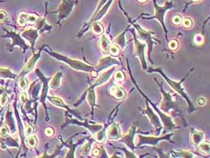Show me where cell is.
Here are the masks:
<instances>
[{"mask_svg":"<svg viewBox=\"0 0 210 158\" xmlns=\"http://www.w3.org/2000/svg\"><path fill=\"white\" fill-rule=\"evenodd\" d=\"M22 35H23V36L27 38V39H28V40L32 43V45L35 43V40H36V38L38 37L37 31L34 30V29H29V30L25 31V32H23Z\"/></svg>","mask_w":210,"mask_h":158,"instance_id":"cell-22","label":"cell"},{"mask_svg":"<svg viewBox=\"0 0 210 158\" xmlns=\"http://www.w3.org/2000/svg\"><path fill=\"white\" fill-rule=\"evenodd\" d=\"M110 94L114 96V98H116L117 100H123L127 96L125 89L121 88V87L117 86V85L112 86L110 89Z\"/></svg>","mask_w":210,"mask_h":158,"instance_id":"cell-17","label":"cell"},{"mask_svg":"<svg viewBox=\"0 0 210 158\" xmlns=\"http://www.w3.org/2000/svg\"><path fill=\"white\" fill-rule=\"evenodd\" d=\"M50 54L52 56H54V58H58L59 61H61V62H64L66 64H68L71 68L74 69L75 70L91 73V76L94 77L97 76V73L95 71V66H94L88 65V64L82 62V61L78 60V59H74V58H69V57L64 56V55H60V54H58V53L50 52Z\"/></svg>","mask_w":210,"mask_h":158,"instance_id":"cell-2","label":"cell"},{"mask_svg":"<svg viewBox=\"0 0 210 158\" xmlns=\"http://www.w3.org/2000/svg\"><path fill=\"white\" fill-rule=\"evenodd\" d=\"M106 137L109 140H119L121 136V129L118 123L113 122L106 131Z\"/></svg>","mask_w":210,"mask_h":158,"instance_id":"cell-14","label":"cell"},{"mask_svg":"<svg viewBox=\"0 0 210 158\" xmlns=\"http://www.w3.org/2000/svg\"><path fill=\"white\" fill-rule=\"evenodd\" d=\"M158 82V81H157ZM158 85L160 86L162 94H163V99H162V101L161 103V106H160V109L163 112L168 113L170 110L172 109H176V104L174 101H173L172 98L171 94L168 93V92H165V90L162 88L161 85H160L158 83Z\"/></svg>","mask_w":210,"mask_h":158,"instance_id":"cell-9","label":"cell"},{"mask_svg":"<svg viewBox=\"0 0 210 158\" xmlns=\"http://www.w3.org/2000/svg\"><path fill=\"white\" fill-rule=\"evenodd\" d=\"M139 2H141V3H144V2H146L147 1V0H138Z\"/></svg>","mask_w":210,"mask_h":158,"instance_id":"cell-50","label":"cell"},{"mask_svg":"<svg viewBox=\"0 0 210 158\" xmlns=\"http://www.w3.org/2000/svg\"><path fill=\"white\" fill-rule=\"evenodd\" d=\"M174 154L177 155L176 156H182V157H194L193 153L189 152H185V151H179V152H173Z\"/></svg>","mask_w":210,"mask_h":158,"instance_id":"cell-33","label":"cell"},{"mask_svg":"<svg viewBox=\"0 0 210 158\" xmlns=\"http://www.w3.org/2000/svg\"><path fill=\"white\" fill-rule=\"evenodd\" d=\"M199 150L201 151L202 153L208 155L210 152V144L208 141H202L200 144H198Z\"/></svg>","mask_w":210,"mask_h":158,"instance_id":"cell-26","label":"cell"},{"mask_svg":"<svg viewBox=\"0 0 210 158\" xmlns=\"http://www.w3.org/2000/svg\"><path fill=\"white\" fill-rule=\"evenodd\" d=\"M37 21V17L34 14H30L28 15V21L30 23H35Z\"/></svg>","mask_w":210,"mask_h":158,"instance_id":"cell-42","label":"cell"},{"mask_svg":"<svg viewBox=\"0 0 210 158\" xmlns=\"http://www.w3.org/2000/svg\"><path fill=\"white\" fill-rule=\"evenodd\" d=\"M154 1V8H155V14L153 17H145L146 19H153L155 18L157 19L159 22L161 23V24L163 27V29L165 32V36H166V40H168V36H167V28H166L165 24V21H164V18H165V13L169 9H171L172 7H173V2H170V1H168L165 3L163 6H159L157 4L156 0H153Z\"/></svg>","mask_w":210,"mask_h":158,"instance_id":"cell-3","label":"cell"},{"mask_svg":"<svg viewBox=\"0 0 210 158\" xmlns=\"http://www.w3.org/2000/svg\"><path fill=\"white\" fill-rule=\"evenodd\" d=\"M61 77H62V72H58L55 75L52 77L49 83V86L52 88H58L60 87L61 81Z\"/></svg>","mask_w":210,"mask_h":158,"instance_id":"cell-21","label":"cell"},{"mask_svg":"<svg viewBox=\"0 0 210 158\" xmlns=\"http://www.w3.org/2000/svg\"><path fill=\"white\" fill-rule=\"evenodd\" d=\"M191 70H190V72L191 71ZM149 71L150 72H158L159 73H161V74L162 75V77L165 78V80L167 81L168 84L170 85V87L172 88L173 90L175 91V92H176L177 93H179V94L181 96H183V97L186 100V102H187V103H188V107H189V112L190 113V112H192V111H194V107L193 106V103H192V102L190 101V98H189V96H187V94L186 93V92H185L183 87V85H182L183 81L186 77H187V76L189 75L190 72H188L187 74H186L185 77H183L180 81H174V80H172V79H170L169 77H167V76L164 73V72L162 71L161 69H160V68L152 69V70H149Z\"/></svg>","mask_w":210,"mask_h":158,"instance_id":"cell-1","label":"cell"},{"mask_svg":"<svg viewBox=\"0 0 210 158\" xmlns=\"http://www.w3.org/2000/svg\"><path fill=\"white\" fill-rule=\"evenodd\" d=\"M54 129L51 127H48L47 128L46 130H45V134L47 136H48V137H50V136H52L53 134H54Z\"/></svg>","mask_w":210,"mask_h":158,"instance_id":"cell-44","label":"cell"},{"mask_svg":"<svg viewBox=\"0 0 210 158\" xmlns=\"http://www.w3.org/2000/svg\"><path fill=\"white\" fill-rule=\"evenodd\" d=\"M194 42H195L197 44H201V43H203L204 38H203V36H201L200 34H196V36H194Z\"/></svg>","mask_w":210,"mask_h":158,"instance_id":"cell-37","label":"cell"},{"mask_svg":"<svg viewBox=\"0 0 210 158\" xmlns=\"http://www.w3.org/2000/svg\"><path fill=\"white\" fill-rule=\"evenodd\" d=\"M168 45L170 49H172V50H175L176 49V47H178V43H177L176 40H171L170 42L168 43Z\"/></svg>","mask_w":210,"mask_h":158,"instance_id":"cell-40","label":"cell"},{"mask_svg":"<svg viewBox=\"0 0 210 158\" xmlns=\"http://www.w3.org/2000/svg\"><path fill=\"white\" fill-rule=\"evenodd\" d=\"M136 126H132L129 130V133L126 134L124 136H121L120 139L122 141L124 144L126 145V146L129 148L130 150L133 151L136 149V145L134 144V138H135V134H136Z\"/></svg>","mask_w":210,"mask_h":158,"instance_id":"cell-12","label":"cell"},{"mask_svg":"<svg viewBox=\"0 0 210 158\" xmlns=\"http://www.w3.org/2000/svg\"><path fill=\"white\" fill-rule=\"evenodd\" d=\"M93 144V140H89V141L84 144L80 149V152L82 155H88L91 152V146Z\"/></svg>","mask_w":210,"mask_h":158,"instance_id":"cell-28","label":"cell"},{"mask_svg":"<svg viewBox=\"0 0 210 158\" xmlns=\"http://www.w3.org/2000/svg\"><path fill=\"white\" fill-rule=\"evenodd\" d=\"M108 53H110V55L114 57L119 56L120 53H121V48H120L119 46L115 44V43H112L110 46Z\"/></svg>","mask_w":210,"mask_h":158,"instance_id":"cell-27","label":"cell"},{"mask_svg":"<svg viewBox=\"0 0 210 158\" xmlns=\"http://www.w3.org/2000/svg\"><path fill=\"white\" fill-rule=\"evenodd\" d=\"M204 133L199 130H192L191 133V141L194 145H198V144L204 141Z\"/></svg>","mask_w":210,"mask_h":158,"instance_id":"cell-19","label":"cell"},{"mask_svg":"<svg viewBox=\"0 0 210 158\" xmlns=\"http://www.w3.org/2000/svg\"><path fill=\"white\" fill-rule=\"evenodd\" d=\"M182 21H183V18H182V17H181V15H178V14L174 16L172 18L173 24H180L181 23H182Z\"/></svg>","mask_w":210,"mask_h":158,"instance_id":"cell-36","label":"cell"},{"mask_svg":"<svg viewBox=\"0 0 210 158\" xmlns=\"http://www.w3.org/2000/svg\"><path fill=\"white\" fill-rule=\"evenodd\" d=\"M87 95V100H88V103L91 107V111H92V116H93L94 112V107H96V94H95V88L89 86V88L85 91L84 96H85Z\"/></svg>","mask_w":210,"mask_h":158,"instance_id":"cell-16","label":"cell"},{"mask_svg":"<svg viewBox=\"0 0 210 158\" xmlns=\"http://www.w3.org/2000/svg\"><path fill=\"white\" fill-rule=\"evenodd\" d=\"M110 46V40L107 38L106 35L102 36V37L99 40V47L102 50V52H104L105 54H107L109 51V48Z\"/></svg>","mask_w":210,"mask_h":158,"instance_id":"cell-20","label":"cell"},{"mask_svg":"<svg viewBox=\"0 0 210 158\" xmlns=\"http://www.w3.org/2000/svg\"><path fill=\"white\" fill-rule=\"evenodd\" d=\"M107 1H108V0H99V4H98V6H97L96 9H95V13H94V14H93V15H95V13H96L97 12L99 11V9H100L102 7V6H104L105 4H106V2H107Z\"/></svg>","mask_w":210,"mask_h":158,"instance_id":"cell-38","label":"cell"},{"mask_svg":"<svg viewBox=\"0 0 210 158\" xmlns=\"http://www.w3.org/2000/svg\"><path fill=\"white\" fill-rule=\"evenodd\" d=\"M76 4V0H62L58 10L59 21L70 15Z\"/></svg>","mask_w":210,"mask_h":158,"instance_id":"cell-8","label":"cell"},{"mask_svg":"<svg viewBox=\"0 0 210 158\" xmlns=\"http://www.w3.org/2000/svg\"><path fill=\"white\" fill-rule=\"evenodd\" d=\"M67 124H76V125H79V126H85L86 128H88V130L91 132V134H93V135L96 134L97 132L99 131V130H100L101 129L103 128V125H101V124L90 125L89 123L87 122V121H86L85 123H84V122H79V121H77L76 119H71V118H68L67 121L65 122V125H67Z\"/></svg>","mask_w":210,"mask_h":158,"instance_id":"cell-13","label":"cell"},{"mask_svg":"<svg viewBox=\"0 0 210 158\" xmlns=\"http://www.w3.org/2000/svg\"><path fill=\"white\" fill-rule=\"evenodd\" d=\"M91 153L94 156H99L100 155V149L99 148H95V149H92L91 151Z\"/></svg>","mask_w":210,"mask_h":158,"instance_id":"cell-45","label":"cell"},{"mask_svg":"<svg viewBox=\"0 0 210 158\" xmlns=\"http://www.w3.org/2000/svg\"><path fill=\"white\" fill-rule=\"evenodd\" d=\"M172 136V134H165L163 136H144L137 135L136 137V147H139L143 145H157L162 140H167L172 142L170 137Z\"/></svg>","mask_w":210,"mask_h":158,"instance_id":"cell-4","label":"cell"},{"mask_svg":"<svg viewBox=\"0 0 210 158\" xmlns=\"http://www.w3.org/2000/svg\"><path fill=\"white\" fill-rule=\"evenodd\" d=\"M197 103H198V105L200 106H204L205 104V103H206V100H205V99L203 97H199L198 100H197Z\"/></svg>","mask_w":210,"mask_h":158,"instance_id":"cell-46","label":"cell"},{"mask_svg":"<svg viewBox=\"0 0 210 158\" xmlns=\"http://www.w3.org/2000/svg\"><path fill=\"white\" fill-rule=\"evenodd\" d=\"M115 69H116V66H113L112 68H110V69L106 70V72L102 73V74H101V75L96 79V81H95L92 85H90V86L92 87V88H95V87L100 86V85L105 84V83H106V81H108L109 79L111 77L112 74L114 73Z\"/></svg>","mask_w":210,"mask_h":158,"instance_id":"cell-15","label":"cell"},{"mask_svg":"<svg viewBox=\"0 0 210 158\" xmlns=\"http://www.w3.org/2000/svg\"><path fill=\"white\" fill-rule=\"evenodd\" d=\"M129 28H127L126 30L125 31V32H123V33H121L120 35H118V36H117V38H116L115 40H114V43H115V44H117V45H118L120 47V48H122V49H125V35L124 34L126 32V31L128 30Z\"/></svg>","mask_w":210,"mask_h":158,"instance_id":"cell-25","label":"cell"},{"mask_svg":"<svg viewBox=\"0 0 210 158\" xmlns=\"http://www.w3.org/2000/svg\"><path fill=\"white\" fill-rule=\"evenodd\" d=\"M106 130H105V129L104 130L101 129L100 130H99V131L97 132L96 134H94V137H95V140H96L99 143H102L103 141H105L106 137Z\"/></svg>","mask_w":210,"mask_h":158,"instance_id":"cell-29","label":"cell"},{"mask_svg":"<svg viewBox=\"0 0 210 158\" xmlns=\"http://www.w3.org/2000/svg\"><path fill=\"white\" fill-rule=\"evenodd\" d=\"M8 101V96L6 94H2V98H0V104L2 106H4Z\"/></svg>","mask_w":210,"mask_h":158,"instance_id":"cell-41","label":"cell"},{"mask_svg":"<svg viewBox=\"0 0 210 158\" xmlns=\"http://www.w3.org/2000/svg\"><path fill=\"white\" fill-rule=\"evenodd\" d=\"M144 113H145L146 115H147V117H148V118L150 119V122L152 123V125L154 126L155 130H157V134H160L161 132V130L162 128V124L161 122V120H160V117L158 116L157 114H155V112L152 110V108H151L150 107L149 103H146V108L145 110H144Z\"/></svg>","mask_w":210,"mask_h":158,"instance_id":"cell-10","label":"cell"},{"mask_svg":"<svg viewBox=\"0 0 210 158\" xmlns=\"http://www.w3.org/2000/svg\"><path fill=\"white\" fill-rule=\"evenodd\" d=\"M191 1L193 2H199V1H201V0H191Z\"/></svg>","mask_w":210,"mask_h":158,"instance_id":"cell-51","label":"cell"},{"mask_svg":"<svg viewBox=\"0 0 210 158\" xmlns=\"http://www.w3.org/2000/svg\"><path fill=\"white\" fill-rule=\"evenodd\" d=\"M4 93V89L2 88V87H0V95H2Z\"/></svg>","mask_w":210,"mask_h":158,"instance_id":"cell-49","label":"cell"},{"mask_svg":"<svg viewBox=\"0 0 210 158\" xmlns=\"http://www.w3.org/2000/svg\"><path fill=\"white\" fill-rule=\"evenodd\" d=\"M39 56H40V54H39V53H38L37 55H33V56L30 58L28 63H27L26 65H25V66H24V71L28 72L31 70H32V68L34 67L35 62H36V61H37V59L39 58Z\"/></svg>","mask_w":210,"mask_h":158,"instance_id":"cell-24","label":"cell"},{"mask_svg":"<svg viewBox=\"0 0 210 158\" xmlns=\"http://www.w3.org/2000/svg\"><path fill=\"white\" fill-rule=\"evenodd\" d=\"M136 87L138 88V89H139V91L140 92V93H142V95L146 98V100H147V101H149L150 103L152 104V106L154 107L155 111L158 113V115L160 116L161 119V121H162V123H163V125H164V128H165V133L166 131H169V130H174V129H176V128H178V126L175 124V122H173L172 118L171 117L168 116V115H166V113H164L161 109L158 108V107H156V105L154 104V103H153L152 102L148 99V97H147V96H145V94H143V92L140 90L139 88L138 87L137 85H136Z\"/></svg>","mask_w":210,"mask_h":158,"instance_id":"cell-5","label":"cell"},{"mask_svg":"<svg viewBox=\"0 0 210 158\" xmlns=\"http://www.w3.org/2000/svg\"><path fill=\"white\" fill-rule=\"evenodd\" d=\"M48 100H50V102L52 103H54V105L58 106V107H63L65 109H66L67 111H69V112L72 113L73 115H75V112L73 111V110L70 109V107H69L68 105H66L64 101L61 100L60 97H57V96H49Z\"/></svg>","mask_w":210,"mask_h":158,"instance_id":"cell-18","label":"cell"},{"mask_svg":"<svg viewBox=\"0 0 210 158\" xmlns=\"http://www.w3.org/2000/svg\"><path fill=\"white\" fill-rule=\"evenodd\" d=\"M125 74L124 72L121 71V70H118V71H117L115 73V74H114V80H115L116 81H118V82H120V81H125Z\"/></svg>","mask_w":210,"mask_h":158,"instance_id":"cell-32","label":"cell"},{"mask_svg":"<svg viewBox=\"0 0 210 158\" xmlns=\"http://www.w3.org/2000/svg\"><path fill=\"white\" fill-rule=\"evenodd\" d=\"M18 21V24L20 25V26H21V27L24 26V25L26 24L27 21H28V14L24 13V12L20 13V14H19L18 21Z\"/></svg>","mask_w":210,"mask_h":158,"instance_id":"cell-30","label":"cell"},{"mask_svg":"<svg viewBox=\"0 0 210 158\" xmlns=\"http://www.w3.org/2000/svg\"><path fill=\"white\" fill-rule=\"evenodd\" d=\"M20 100H21V102H25V100H26V94L25 93H21V94L20 95Z\"/></svg>","mask_w":210,"mask_h":158,"instance_id":"cell-48","label":"cell"},{"mask_svg":"<svg viewBox=\"0 0 210 158\" xmlns=\"http://www.w3.org/2000/svg\"><path fill=\"white\" fill-rule=\"evenodd\" d=\"M131 22H132V24L134 25L135 28H136V30L138 31V33H139V39L141 40H143V41L145 42V43H147V45H148V47H149V52H148V54H149V59L150 61V54L151 51H152L153 49V43H154V41H153L152 40V36L154 34V32H150V31L148 30H144V29H143V28H141L139 24H136V23H134L133 21H131Z\"/></svg>","mask_w":210,"mask_h":158,"instance_id":"cell-7","label":"cell"},{"mask_svg":"<svg viewBox=\"0 0 210 158\" xmlns=\"http://www.w3.org/2000/svg\"><path fill=\"white\" fill-rule=\"evenodd\" d=\"M6 14L5 12L2 11V10H0V21H4L5 19H6Z\"/></svg>","mask_w":210,"mask_h":158,"instance_id":"cell-47","label":"cell"},{"mask_svg":"<svg viewBox=\"0 0 210 158\" xmlns=\"http://www.w3.org/2000/svg\"><path fill=\"white\" fill-rule=\"evenodd\" d=\"M119 61L117 58H114L112 56H106L103 58H100L99 63L96 66H95V71L98 74L100 71L104 70L107 68H109L111 66H116V65H119Z\"/></svg>","mask_w":210,"mask_h":158,"instance_id":"cell-11","label":"cell"},{"mask_svg":"<svg viewBox=\"0 0 210 158\" xmlns=\"http://www.w3.org/2000/svg\"><path fill=\"white\" fill-rule=\"evenodd\" d=\"M19 85H20V88H22V89L27 88V86H28V81L26 80V78H24V77L20 78V81H19Z\"/></svg>","mask_w":210,"mask_h":158,"instance_id":"cell-35","label":"cell"},{"mask_svg":"<svg viewBox=\"0 0 210 158\" xmlns=\"http://www.w3.org/2000/svg\"><path fill=\"white\" fill-rule=\"evenodd\" d=\"M33 132H34L33 126H31V125L28 126V127L26 128V131H25V134H26V135L27 136L32 135V134H33Z\"/></svg>","mask_w":210,"mask_h":158,"instance_id":"cell-43","label":"cell"},{"mask_svg":"<svg viewBox=\"0 0 210 158\" xmlns=\"http://www.w3.org/2000/svg\"><path fill=\"white\" fill-rule=\"evenodd\" d=\"M26 141L28 146L32 147V148H35V147L36 146V145H37V139H36L35 136L30 135L29 137H28V139H27Z\"/></svg>","mask_w":210,"mask_h":158,"instance_id":"cell-31","label":"cell"},{"mask_svg":"<svg viewBox=\"0 0 210 158\" xmlns=\"http://www.w3.org/2000/svg\"><path fill=\"white\" fill-rule=\"evenodd\" d=\"M133 36H134V54L136 56L139 58L140 62L143 65V68L146 70L147 66L145 59V49L147 46V43L145 42L140 41L135 33H133Z\"/></svg>","mask_w":210,"mask_h":158,"instance_id":"cell-6","label":"cell"},{"mask_svg":"<svg viewBox=\"0 0 210 158\" xmlns=\"http://www.w3.org/2000/svg\"><path fill=\"white\" fill-rule=\"evenodd\" d=\"M0 134L3 137H6L9 134V129H8L7 126H2L0 130Z\"/></svg>","mask_w":210,"mask_h":158,"instance_id":"cell-39","label":"cell"},{"mask_svg":"<svg viewBox=\"0 0 210 158\" xmlns=\"http://www.w3.org/2000/svg\"><path fill=\"white\" fill-rule=\"evenodd\" d=\"M182 23L183 24V26L186 27V28H190V27L192 26V24H193V21L190 18L183 19L182 21Z\"/></svg>","mask_w":210,"mask_h":158,"instance_id":"cell-34","label":"cell"},{"mask_svg":"<svg viewBox=\"0 0 210 158\" xmlns=\"http://www.w3.org/2000/svg\"><path fill=\"white\" fill-rule=\"evenodd\" d=\"M91 30L96 35H102L104 32V28L98 21L91 23Z\"/></svg>","mask_w":210,"mask_h":158,"instance_id":"cell-23","label":"cell"}]
</instances>
